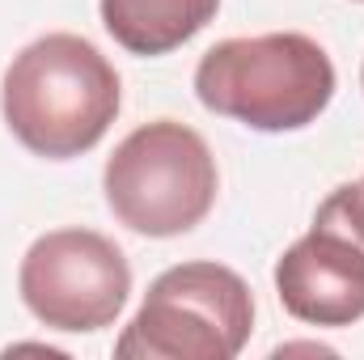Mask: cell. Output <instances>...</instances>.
Segmentation results:
<instances>
[{
  "instance_id": "cell-1",
  "label": "cell",
  "mask_w": 364,
  "mask_h": 360,
  "mask_svg": "<svg viewBox=\"0 0 364 360\" xmlns=\"http://www.w3.org/2000/svg\"><path fill=\"white\" fill-rule=\"evenodd\" d=\"M123 90L114 64L81 34H43L13 55L0 81L9 132L47 162L90 153L119 119Z\"/></svg>"
},
{
  "instance_id": "cell-2",
  "label": "cell",
  "mask_w": 364,
  "mask_h": 360,
  "mask_svg": "<svg viewBox=\"0 0 364 360\" xmlns=\"http://www.w3.org/2000/svg\"><path fill=\"white\" fill-rule=\"evenodd\" d=\"M195 93L212 115L255 132H301L335 97V64L309 34L275 30L225 38L203 51Z\"/></svg>"
},
{
  "instance_id": "cell-3",
  "label": "cell",
  "mask_w": 364,
  "mask_h": 360,
  "mask_svg": "<svg viewBox=\"0 0 364 360\" xmlns=\"http://www.w3.org/2000/svg\"><path fill=\"white\" fill-rule=\"evenodd\" d=\"M216 157L178 119H153L123 136L106 157L102 191L119 225L144 238L191 233L216 203Z\"/></svg>"
},
{
  "instance_id": "cell-4",
  "label": "cell",
  "mask_w": 364,
  "mask_h": 360,
  "mask_svg": "<svg viewBox=\"0 0 364 360\" xmlns=\"http://www.w3.org/2000/svg\"><path fill=\"white\" fill-rule=\"evenodd\" d=\"M255 331L250 284L220 263L161 271L114 339L123 360H233Z\"/></svg>"
},
{
  "instance_id": "cell-5",
  "label": "cell",
  "mask_w": 364,
  "mask_h": 360,
  "mask_svg": "<svg viewBox=\"0 0 364 360\" xmlns=\"http://www.w3.org/2000/svg\"><path fill=\"white\" fill-rule=\"evenodd\" d=\"M17 288L43 327L90 335L123 314L132 297V268L106 233L51 229L26 250Z\"/></svg>"
},
{
  "instance_id": "cell-6",
  "label": "cell",
  "mask_w": 364,
  "mask_h": 360,
  "mask_svg": "<svg viewBox=\"0 0 364 360\" xmlns=\"http://www.w3.org/2000/svg\"><path fill=\"white\" fill-rule=\"evenodd\" d=\"M279 305L309 327H352L364 318V182L335 186L309 233L275 263Z\"/></svg>"
},
{
  "instance_id": "cell-7",
  "label": "cell",
  "mask_w": 364,
  "mask_h": 360,
  "mask_svg": "<svg viewBox=\"0 0 364 360\" xmlns=\"http://www.w3.org/2000/svg\"><path fill=\"white\" fill-rule=\"evenodd\" d=\"M216 9L220 0H102V26L123 51L149 60L191 43Z\"/></svg>"
},
{
  "instance_id": "cell-8",
  "label": "cell",
  "mask_w": 364,
  "mask_h": 360,
  "mask_svg": "<svg viewBox=\"0 0 364 360\" xmlns=\"http://www.w3.org/2000/svg\"><path fill=\"white\" fill-rule=\"evenodd\" d=\"M360 85H364V68H360Z\"/></svg>"
},
{
  "instance_id": "cell-9",
  "label": "cell",
  "mask_w": 364,
  "mask_h": 360,
  "mask_svg": "<svg viewBox=\"0 0 364 360\" xmlns=\"http://www.w3.org/2000/svg\"><path fill=\"white\" fill-rule=\"evenodd\" d=\"M360 4H364V0H360Z\"/></svg>"
}]
</instances>
